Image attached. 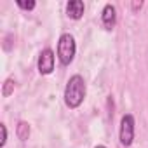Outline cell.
<instances>
[{
    "label": "cell",
    "instance_id": "6da1fadb",
    "mask_svg": "<svg viewBox=\"0 0 148 148\" xmlns=\"http://www.w3.org/2000/svg\"><path fill=\"white\" fill-rule=\"evenodd\" d=\"M84 98H86V82L80 75H73L64 89V103L68 108L75 110L84 103Z\"/></svg>",
    "mask_w": 148,
    "mask_h": 148
},
{
    "label": "cell",
    "instance_id": "ba28073f",
    "mask_svg": "<svg viewBox=\"0 0 148 148\" xmlns=\"http://www.w3.org/2000/svg\"><path fill=\"white\" fill-rule=\"evenodd\" d=\"M12 92H14V80H12V79H7V80L4 82V89H2V94H4L5 98H9Z\"/></svg>",
    "mask_w": 148,
    "mask_h": 148
},
{
    "label": "cell",
    "instance_id": "52a82bcc",
    "mask_svg": "<svg viewBox=\"0 0 148 148\" xmlns=\"http://www.w3.org/2000/svg\"><path fill=\"white\" fill-rule=\"evenodd\" d=\"M16 134H18V138H19L21 141H26L28 136H30V124L21 120V122L18 124V127H16Z\"/></svg>",
    "mask_w": 148,
    "mask_h": 148
},
{
    "label": "cell",
    "instance_id": "30bf717a",
    "mask_svg": "<svg viewBox=\"0 0 148 148\" xmlns=\"http://www.w3.org/2000/svg\"><path fill=\"white\" fill-rule=\"evenodd\" d=\"M0 131H2V139H0V148H2L7 143V127H5V124H0Z\"/></svg>",
    "mask_w": 148,
    "mask_h": 148
},
{
    "label": "cell",
    "instance_id": "7a4b0ae2",
    "mask_svg": "<svg viewBox=\"0 0 148 148\" xmlns=\"http://www.w3.org/2000/svg\"><path fill=\"white\" fill-rule=\"evenodd\" d=\"M75 52H77V45H75V38L70 33H63L58 40V58L61 61V64L68 66L73 58H75Z\"/></svg>",
    "mask_w": 148,
    "mask_h": 148
},
{
    "label": "cell",
    "instance_id": "8992f818",
    "mask_svg": "<svg viewBox=\"0 0 148 148\" xmlns=\"http://www.w3.org/2000/svg\"><path fill=\"white\" fill-rule=\"evenodd\" d=\"M84 11H86V7H84L82 0H70L66 4V14L71 19H80L84 16Z\"/></svg>",
    "mask_w": 148,
    "mask_h": 148
},
{
    "label": "cell",
    "instance_id": "8fae6325",
    "mask_svg": "<svg viewBox=\"0 0 148 148\" xmlns=\"http://www.w3.org/2000/svg\"><path fill=\"white\" fill-rule=\"evenodd\" d=\"M141 5H143V2H132V9H134V11L141 9Z\"/></svg>",
    "mask_w": 148,
    "mask_h": 148
},
{
    "label": "cell",
    "instance_id": "9c48e42d",
    "mask_svg": "<svg viewBox=\"0 0 148 148\" xmlns=\"http://www.w3.org/2000/svg\"><path fill=\"white\" fill-rule=\"evenodd\" d=\"M18 7H21V9H25V11H33L35 9V2H33V0H28V2H23V0H18Z\"/></svg>",
    "mask_w": 148,
    "mask_h": 148
},
{
    "label": "cell",
    "instance_id": "3957f363",
    "mask_svg": "<svg viewBox=\"0 0 148 148\" xmlns=\"http://www.w3.org/2000/svg\"><path fill=\"white\" fill-rule=\"evenodd\" d=\"M120 143L124 146H131L134 141V117L131 113L124 115L120 120V131H119Z\"/></svg>",
    "mask_w": 148,
    "mask_h": 148
},
{
    "label": "cell",
    "instance_id": "5b68a950",
    "mask_svg": "<svg viewBox=\"0 0 148 148\" xmlns=\"http://www.w3.org/2000/svg\"><path fill=\"white\" fill-rule=\"evenodd\" d=\"M101 21H103V26L106 30H113L115 23H117V11L112 4H106L103 7V12H101Z\"/></svg>",
    "mask_w": 148,
    "mask_h": 148
},
{
    "label": "cell",
    "instance_id": "277c9868",
    "mask_svg": "<svg viewBox=\"0 0 148 148\" xmlns=\"http://www.w3.org/2000/svg\"><path fill=\"white\" fill-rule=\"evenodd\" d=\"M54 61H56V56L52 52V49H44L38 56V71L40 75H49L54 70Z\"/></svg>",
    "mask_w": 148,
    "mask_h": 148
},
{
    "label": "cell",
    "instance_id": "7c38bea8",
    "mask_svg": "<svg viewBox=\"0 0 148 148\" xmlns=\"http://www.w3.org/2000/svg\"><path fill=\"white\" fill-rule=\"evenodd\" d=\"M96 148H106V146H103V145H98V146H96Z\"/></svg>",
    "mask_w": 148,
    "mask_h": 148
}]
</instances>
